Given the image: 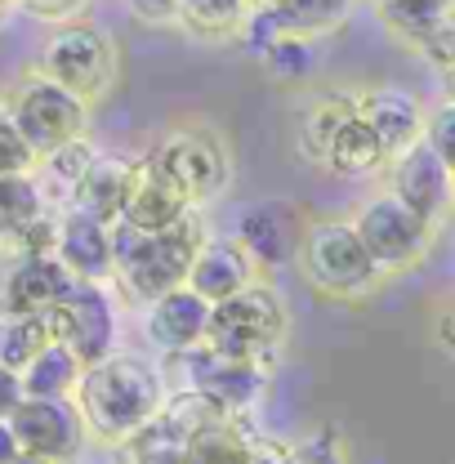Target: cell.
Instances as JSON below:
<instances>
[{
  "label": "cell",
  "instance_id": "37",
  "mask_svg": "<svg viewBox=\"0 0 455 464\" xmlns=\"http://www.w3.org/2000/svg\"><path fill=\"white\" fill-rule=\"evenodd\" d=\"M18 402H23V380H18V371H14V366H5V362H0V420H5Z\"/></svg>",
  "mask_w": 455,
  "mask_h": 464
},
{
  "label": "cell",
  "instance_id": "19",
  "mask_svg": "<svg viewBox=\"0 0 455 464\" xmlns=\"http://www.w3.org/2000/svg\"><path fill=\"white\" fill-rule=\"evenodd\" d=\"M134 174H139V161L134 157H121V152H94L90 170L81 174L76 192H72V206L103 219V224H116L121 219V206L134 188Z\"/></svg>",
  "mask_w": 455,
  "mask_h": 464
},
{
  "label": "cell",
  "instance_id": "8",
  "mask_svg": "<svg viewBox=\"0 0 455 464\" xmlns=\"http://www.w3.org/2000/svg\"><path fill=\"white\" fill-rule=\"evenodd\" d=\"M353 228H357L362 246L371 250V259H375L384 273H406V268H415V264L429 255L433 237H438V228H433L424 215H415V210H411L402 197H393V192L371 197V201L353 215Z\"/></svg>",
  "mask_w": 455,
  "mask_h": 464
},
{
  "label": "cell",
  "instance_id": "12",
  "mask_svg": "<svg viewBox=\"0 0 455 464\" xmlns=\"http://www.w3.org/2000/svg\"><path fill=\"white\" fill-rule=\"evenodd\" d=\"M384 170H389V192L402 197L415 215H424L433 228H442L455 215V170L424 139H415L398 157H389Z\"/></svg>",
  "mask_w": 455,
  "mask_h": 464
},
{
  "label": "cell",
  "instance_id": "38",
  "mask_svg": "<svg viewBox=\"0 0 455 464\" xmlns=\"http://www.w3.org/2000/svg\"><path fill=\"white\" fill-rule=\"evenodd\" d=\"M433 340H438V348H442L447 357H455V299H447V308L438 313V322H433Z\"/></svg>",
  "mask_w": 455,
  "mask_h": 464
},
{
  "label": "cell",
  "instance_id": "45",
  "mask_svg": "<svg viewBox=\"0 0 455 464\" xmlns=\"http://www.w3.org/2000/svg\"><path fill=\"white\" fill-rule=\"evenodd\" d=\"M9 5H18V0H9Z\"/></svg>",
  "mask_w": 455,
  "mask_h": 464
},
{
  "label": "cell",
  "instance_id": "11",
  "mask_svg": "<svg viewBox=\"0 0 455 464\" xmlns=\"http://www.w3.org/2000/svg\"><path fill=\"white\" fill-rule=\"evenodd\" d=\"M5 420L18 438V451H32V456H45L58 464L76 460L90 438L72 398H23Z\"/></svg>",
  "mask_w": 455,
  "mask_h": 464
},
{
  "label": "cell",
  "instance_id": "31",
  "mask_svg": "<svg viewBox=\"0 0 455 464\" xmlns=\"http://www.w3.org/2000/svg\"><path fill=\"white\" fill-rule=\"evenodd\" d=\"M282 464H348V447L335 424H322V429L304 433L299 442L282 447Z\"/></svg>",
  "mask_w": 455,
  "mask_h": 464
},
{
  "label": "cell",
  "instance_id": "6",
  "mask_svg": "<svg viewBox=\"0 0 455 464\" xmlns=\"http://www.w3.org/2000/svg\"><path fill=\"white\" fill-rule=\"evenodd\" d=\"M36 72L50 76L54 85L72 90L76 99L94 103L112 90L116 81V45L108 32H99L94 23H58L45 36L41 54H36Z\"/></svg>",
  "mask_w": 455,
  "mask_h": 464
},
{
  "label": "cell",
  "instance_id": "35",
  "mask_svg": "<svg viewBox=\"0 0 455 464\" xmlns=\"http://www.w3.org/2000/svg\"><path fill=\"white\" fill-rule=\"evenodd\" d=\"M125 9H130L139 23L166 27V23H174V9H179V0H125Z\"/></svg>",
  "mask_w": 455,
  "mask_h": 464
},
{
  "label": "cell",
  "instance_id": "27",
  "mask_svg": "<svg viewBox=\"0 0 455 464\" xmlns=\"http://www.w3.org/2000/svg\"><path fill=\"white\" fill-rule=\"evenodd\" d=\"M54 340L50 313H27V317H0V362L23 371L41 348Z\"/></svg>",
  "mask_w": 455,
  "mask_h": 464
},
{
  "label": "cell",
  "instance_id": "29",
  "mask_svg": "<svg viewBox=\"0 0 455 464\" xmlns=\"http://www.w3.org/2000/svg\"><path fill=\"white\" fill-rule=\"evenodd\" d=\"M357 0H277V14H282L286 32H299V36H326L348 23Z\"/></svg>",
  "mask_w": 455,
  "mask_h": 464
},
{
  "label": "cell",
  "instance_id": "43",
  "mask_svg": "<svg viewBox=\"0 0 455 464\" xmlns=\"http://www.w3.org/2000/svg\"><path fill=\"white\" fill-rule=\"evenodd\" d=\"M246 5H277V0H246Z\"/></svg>",
  "mask_w": 455,
  "mask_h": 464
},
{
  "label": "cell",
  "instance_id": "5",
  "mask_svg": "<svg viewBox=\"0 0 455 464\" xmlns=\"http://www.w3.org/2000/svg\"><path fill=\"white\" fill-rule=\"evenodd\" d=\"M143 166L161 183H170L179 197H188L192 206L224 197L228 183H232V152L219 139V130H210V125H174V130H166L152 143V152L143 157Z\"/></svg>",
  "mask_w": 455,
  "mask_h": 464
},
{
  "label": "cell",
  "instance_id": "24",
  "mask_svg": "<svg viewBox=\"0 0 455 464\" xmlns=\"http://www.w3.org/2000/svg\"><path fill=\"white\" fill-rule=\"evenodd\" d=\"M81 371H85V362H81L67 344L50 340V344L18 371L23 398H72L76 384H81Z\"/></svg>",
  "mask_w": 455,
  "mask_h": 464
},
{
  "label": "cell",
  "instance_id": "1",
  "mask_svg": "<svg viewBox=\"0 0 455 464\" xmlns=\"http://www.w3.org/2000/svg\"><path fill=\"white\" fill-rule=\"evenodd\" d=\"M72 402L81 411L85 429L99 442H125L139 424H148L161 402H166V371L152 366L139 353H121L112 348L108 357L90 362L81 371V384L72 393Z\"/></svg>",
  "mask_w": 455,
  "mask_h": 464
},
{
  "label": "cell",
  "instance_id": "42",
  "mask_svg": "<svg viewBox=\"0 0 455 464\" xmlns=\"http://www.w3.org/2000/svg\"><path fill=\"white\" fill-rule=\"evenodd\" d=\"M9 9H14V5H9V0H0V27H5V18H9Z\"/></svg>",
  "mask_w": 455,
  "mask_h": 464
},
{
  "label": "cell",
  "instance_id": "9",
  "mask_svg": "<svg viewBox=\"0 0 455 464\" xmlns=\"http://www.w3.org/2000/svg\"><path fill=\"white\" fill-rule=\"evenodd\" d=\"M166 371H183V389L206 393L210 402L224 406L228 415H250L264 398V389H268V366L224 357V353H215L206 344L166 353Z\"/></svg>",
  "mask_w": 455,
  "mask_h": 464
},
{
  "label": "cell",
  "instance_id": "34",
  "mask_svg": "<svg viewBox=\"0 0 455 464\" xmlns=\"http://www.w3.org/2000/svg\"><path fill=\"white\" fill-rule=\"evenodd\" d=\"M415 50L429 58L438 72H447V67L455 63V14H451V18H442L438 27H429V32L415 41Z\"/></svg>",
  "mask_w": 455,
  "mask_h": 464
},
{
  "label": "cell",
  "instance_id": "21",
  "mask_svg": "<svg viewBox=\"0 0 455 464\" xmlns=\"http://www.w3.org/2000/svg\"><path fill=\"white\" fill-rule=\"evenodd\" d=\"M259 442L264 438L250 429V415H224L183 442L179 464H250Z\"/></svg>",
  "mask_w": 455,
  "mask_h": 464
},
{
  "label": "cell",
  "instance_id": "36",
  "mask_svg": "<svg viewBox=\"0 0 455 464\" xmlns=\"http://www.w3.org/2000/svg\"><path fill=\"white\" fill-rule=\"evenodd\" d=\"M27 14H36V18H50V23H67L85 0H18Z\"/></svg>",
  "mask_w": 455,
  "mask_h": 464
},
{
  "label": "cell",
  "instance_id": "13",
  "mask_svg": "<svg viewBox=\"0 0 455 464\" xmlns=\"http://www.w3.org/2000/svg\"><path fill=\"white\" fill-rule=\"evenodd\" d=\"M304 228H308V219L299 215L295 201H286V197H264V201H250V206L237 215L232 241L250 255L255 268L273 273V268L295 264L299 241H304Z\"/></svg>",
  "mask_w": 455,
  "mask_h": 464
},
{
  "label": "cell",
  "instance_id": "7",
  "mask_svg": "<svg viewBox=\"0 0 455 464\" xmlns=\"http://www.w3.org/2000/svg\"><path fill=\"white\" fill-rule=\"evenodd\" d=\"M5 108H9L14 125H18V134L27 139V148H32L36 157L54 152L58 143L81 139L85 125H90V103L76 99L72 90L54 85V81L41 76V72L23 76V81L9 90Z\"/></svg>",
  "mask_w": 455,
  "mask_h": 464
},
{
  "label": "cell",
  "instance_id": "28",
  "mask_svg": "<svg viewBox=\"0 0 455 464\" xmlns=\"http://www.w3.org/2000/svg\"><path fill=\"white\" fill-rule=\"evenodd\" d=\"M264 72L273 76V81H282V85H299V81H308L313 72H317V45H313V36H299V32H282L264 54Z\"/></svg>",
  "mask_w": 455,
  "mask_h": 464
},
{
  "label": "cell",
  "instance_id": "25",
  "mask_svg": "<svg viewBox=\"0 0 455 464\" xmlns=\"http://www.w3.org/2000/svg\"><path fill=\"white\" fill-rule=\"evenodd\" d=\"M45 210V197L36 188V174H0V259L18 250V237Z\"/></svg>",
  "mask_w": 455,
  "mask_h": 464
},
{
  "label": "cell",
  "instance_id": "33",
  "mask_svg": "<svg viewBox=\"0 0 455 464\" xmlns=\"http://www.w3.org/2000/svg\"><path fill=\"white\" fill-rule=\"evenodd\" d=\"M420 139L455 170V99L438 103L433 112H424V134H420Z\"/></svg>",
  "mask_w": 455,
  "mask_h": 464
},
{
  "label": "cell",
  "instance_id": "39",
  "mask_svg": "<svg viewBox=\"0 0 455 464\" xmlns=\"http://www.w3.org/2000/svg\"><path fill=\"white\" fill-rule=\"evenodd\" d=\"M14 456H18V438H14L9 420H0V464H9Z\"/></svg>",
  "mask_w": 455,
  "mask_h": 464
},
{
  "label": "cell",
  "instance_id": "18",
  "mask_svg": "<svg viewBox=\"0 0 455 464\" xmlns=\"http://www.w3.org/2000/svg\"><path fill=\"white\" fill-rule=\"evenodd\" d=\"M357 116L375 130V139L384 143L389 157H398L402 148H411L424 134V108L402 85H375V90L357 94Z\"/></svg>",
  "mask_w": 455,
  "mask_h": 464
},
{
  "label": "cell",
  "instance_id": "44",
  "mask_svg": "<svg viewBox=\"0 0 455 464\" xmlns=\"http://www.w3.org/2000/svg\"><path fill=\"white\" fill-rule=\"evenodd\" d=\"M161 464H179V460H161Z\"/></svg>",
  "mask_w": 455,
  "mask_h": 464
},
{
  "label": "cell",
  "instance_id": "41",
  "mask_svg": "<svg viewBox=\"0 0 455 464\" xmlns=\"http://www.w3.org/2000/svg\"><path fill=\"white\" fill-rule=\"evenodd\" d=\"M442 76H447V99H455V63L442 72Z\"/></svg>",
  "mask_w": 455,
  "mask_h": 464
},
{
  "label": "cell",
  "instance_id": "15",
  "mask_svg": "<svg viewBox=\"0 0 455 464\" xmlns=\"http://www.w3.org/2000/svg\"><path fill=\"white\" fill-rule=\"evenodd\" d=\"M54 255L76 282H112L116 268L112 224H103V219H94V215H85L76 206H63L58 210Z\"/></svg>",
  "mask_w": 455,
  "mask_h": 464
},
{
  "label": "cell",
  "instance_id": "16",
  "mask_svg": "<svg viewBox=\"0 0 455 464\" xmlns=\"http://www.w3.org/2000/svg\"><path fill=\"white\" fill-rule=\"evenodd\" d=\"M148 317H143V331L152 348L161 353H183V348H197L206 340V326H210V304L188 286H174L166 295H157L152 304H143Z\"/></svg>",
  "mask_w": 455,
  "mask_h": 464
},
{
  "label": "cell",
  "instance_id": "4",
  "mask_svg": "<svg viewBox=\"0 0 455 464\" xmlns=\"http://www.w3.org/2000/svg\"><path fill=\"white\" fill-rule=\"evenodd\" d=\"M295 264L304 282L326 299H366L384 277V268L362 246L353 219H313L304 228Z\"/></svg>",
  "mask_w": 455,
  "mask_h": 464
},
{
  "label": "cell",
  "instance_id": "23",
  "mask_svg": "<svg viewBox=\"0 0 455 464\" xmlns=\"http://www.w3.org/2000/svg\"><path fill=\"white\" fill-rule=\"evenodd\" d=\"M353 112H357V94H340V90L317 94V99L304 108L299 130H295V148H299V157H304V161H313V166H322V157H326V148H331L335 130H340Z\"/></svg>",
  "mask_w": 455,
  "mask_h": 464
},
{
  "label": "cell",
  "instance_id": "14",
  "mask_svg": "<svg viewBox=\"0 0 455 464\" xmlns=\"http://www.w3.org/2000/svg\"><path fill=\"white\" fill-rule=\"evenodd\" d=\"M67 286L72 273L58 264V255H9L0 259V317L50 313Z\"/></svg>",
  "mask_w": 455,
  "mask_h": 464
},
{
  "label": "cell",
  "instance_id": "40",
  "mask_svg": "<svg viewBox=\"0 0 455 464\" xmlns=\"http://www.w3.org/2000/svg\"><path fill=\"white\" fill-rule=\"evenodd\" d=\"M9 464H58V460H45V456H32V451H18Z\"/></svg>",
  "mask_w": 455,
  "mask_h": 464
},
{
  "label": "cell",
  "instance_id": "20",
  "mask_svg": "<svg viewBox=\"0 0 455 464\" xmlns=\"http://www.w3.org/2000/svg\"><path fill=\"white\" fill-rule=\"evenodd\" d=\"M188 215H192V201H188V197H179L170 183H161L157 174L139 161L134 188H130V197H125V206H121V219H116V224H130V228H139V232H157V228L179 224V219H188Z\"/></svg>",
  "mask_w": 455,
  "mask_h": 464
},
{
  "label": "cell",
  "instance_id": "2",
  "mask_svg": "<svg viewBox=\"0 0 455 464\" xmlns=\"http://www.w3.org/2000/svg\"><path fill=\"white\" fill-rule=\"evenodd\" d=\"M206 237V224L197 215L179 219L170 228H157V232H139L130 224H112V241H116V268H112V282L121 286V295L130 304H152L157 295L183 286L188 277V264L197 255Z\"/></svg>",
  "mask_w": 455,
  "mask_h": 464
},
{
  "label": "cell",
  "instance_id": "32",
  "mask_svg": "<svg viewBox=\"0 0 455 464\" xmlns=\"http://www.w3.org/2000/svg\"><path fill=\"white\" fill-rule=\"evenodd\" d=\"M36 166V152L27 148V139L18 134L9 108L0 103V174H27Z\"/></svg>",
  "mask_w": 455,
  "mask_h": 464
},
{
  "label": "cell",
  "instance_id": "3",
  "mask_svg": "<svg viewBox=\"0 0 455 464\" xmlns=\"http://www.w3.org/2000/svg\"><path fill=\"white\" fill-rule=\"evenodd\" d=\"M286 331H290V317H286L282 295L264 282H250L237 295L210 304V326H206L201 344L224 353V357L259 362L273 371L286 348Z\"/></svg>",
  "mask_w": 455,
  "mask_h": 464
},
{
  "label": "cell",
  "instance_id": "30",
  "mask_svg": "<svg viewBox=\"0 0 455 464\" xmlns=\"http://www.w3.org/2000/svg\"><path fill=\"white\" fill-rule=\"evenodd\" d=\"M375 9H380V18L398 32L402 41L415 45L429 27H438L442 18H451L455 0H375Z\"/></svg>",
  "mask_w": 455,
  "mask_h": 464
},
{
  "label": "cell",
  "instance_id": "17",
  "mask_svg": "<svg viewBox=\"0 0 455 464\" xmlns=\"http://www.w3.org/2000/svg\"><path fill=\"white\" fill-rule=\"evenodd\" d=\"M255 264H250V255L232 241V237H201V246H197V255H192V264H188V277H183V286L197 290L206 304H219L228 295H237L241 286H250L255 282Z\"/></svg>",
  "mask_w": 455,
  "mask_h": 464
},
{
  "label": "cell",
  "instance_id": "22",
  "mask_svg": "<svg viewBox=\"0 0 455 464\" xmlns=\"http://www.w3.org/2000/svg\"><path fill=\"white\" fill-rule=\"evenodd\" d=\"M322 166L331 174H340V179H366V174H380L389 166V152H384V143L375 139V130L353 112L340 130H335V139H331Z\"/></svg>",
  "mask_w": 455,
  "mask_h": 464
},
{
  "label": "cell",
  "instance_id": "26",
  "mask_svg": "<svg viewBox=\"0 0 455 464\" xmlns=\"http://www.w3.org/2000/svg\"><path fill=\"white\" fill-rule=\"evenodd\" d=\"M246 9H250L246 0H179L174 23H183L192 36L224 41V36H237V27H241Z\"/></svg>",
  "mask_w": 455,
  "mask_h": 464
},
{
  "label": "cell",
  "instance_id": "10",
  "mask_svg": "<svg viewBox=\"0 0 455 464\" xmlns=\"http://www.w3.org/2000/svg\"><path fill=\"white\" fill-rule=\"evenodd\" d=\"M50 326H54L58 344H67L85 366L108 357L116 348V304L108 295V282H76L72 277V286L50 308Z\"/></svg>",
  "mask_w": 455,
  "mask_h": 464
}]
</instances>
